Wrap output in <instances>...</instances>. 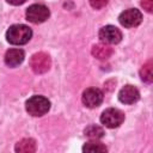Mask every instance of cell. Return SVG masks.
I'll list each match as a JSON object with an SVG mask.
<instances>
[{"label":"cell","mask_w":153,"mask_h":153,"mask_svg":"<svg viewBox=\"0 0 153 153\" xmlns=\"http://www.w3.org/2000/svg\"><path fill=\"white\" fill-rule=\"evenodd\" d=\"M32 36V31L29 26L23 24H16L10 26V29L6 32V39L11 44L22 45L30 41Z\"/></svg>","instance_id":"cell-1"},{"label":"cell","mask_w":153,"mask_h":153,"mask_svg":"<svg viewBox=\"0 0 153 153\" xmlns=\"http://www.w3.org/2000/svg\"><path fill=\"white\" fill-rule=\"evenodd\" d=\"M25 108L29 115L38 117V116H43L49 111L50 102L43 96H33L26 100Z\"/></svg>","instance_id":"cell-2"},{"label":"cell","mask_w":153,"mask_h":153,"mask_svg":"<svg viewBox=\"0 0 153 153\" xmlns=\"http://www.w3.org/2000/svg\"><path fill=\"white\" fill-rule=\"evenodd\" d=\"M124 121V114L115 108H109L103 111L100 116V122L108 128H117Z\"/></svg>","instance_id":"cell-3"},{"label":"cell","mask_w":153,"mask_h":153,"mask_svg":"<svg viewBox=\"0 0 153 153\" xmlns=\"http://www.w3.org/2000/svg\"><path fill=\"white\" fill-rule=\"evenodd\" d=\"M51 60L45 53H36L30 59V67L36 74H43L50 69Z\"/></svg>","instance_id":"cell-4"},{"label":"cell","mask_w":153,"mask_h":153,"mask_svg":"<svg viewBox=\"0 0 153 153\" xmlns=\"http://www.w3.org/2000/svg\"><path fill=\"white\" fill-rule=\"evenodd\" d=\"M49 14L50 12L48 7L41 4H33L29 6V8L26 10V18L29 22L33 24H39V23L45 22L49 18Z\"/></svg>","instance_id":"cell-5"},{"label":"cell","mask_w":153,"mask_h":153,"mask_svg":"<svg viewBox=\"0 0 153 153\" xmlns=\"http://www.w3.org/2000/svg\"><path fill=\"white\" fill-rule=\"evenodd\" d=\"M118 20H120L121 25H123L124 27H134L141 23L142 14L136 8H128L120 14Z\"/></svg>","instance_id":"cell-6"},{"label":"cell","mask_w":153,"mask_h":153,"mask_svg":"<svg viewBox=\"0 0 153 153\" xmlns=\"http://www.w3.org/2000/svg\"><path fill=\"white\" fill-rule=\"evenodd\" d=\"M99 39L105 44H117L122 39V32L112 25H106L99 30Z\"/></svg>","instance_id":"cell-7"},{"label":"cell","mask_w":153,"mask_h":153,"mask_svg":"<svg viewBox=\"0 0 153 153\" xmlns=\"http://www.w3.org/2000/svg\"><path fill=\"white\" fill-rule=\"evenodd\" d=\"M81 100H82L84 105L87 108H97L103 102V92L99 88L90 87L84 91Z\"/></svg>","instance_id":"cell-8"},{"label":"cell","mask_w":153,"mask_h":153,"mask_svg":"<svg viewBox=\"0 0 153 153\" xmlns=\"http://www.w3.org/2000/svg\"><path fill=\"white\" fill-rule=\"evenodd\" d=\"M139 98H140V92L133 85H126L124 87L121 88L118 93V99L123 104H134L139 100Z\"/></svg>","instance_id":"cell-9"},{"label":"cell","mask_w":153,"mask_h":153,"mask_svg":"<svg viewBox=\"0 0 153 153\" xmlns=\"http://www.w3.org/2000/svg\"><path fill=\"white\" fill-rule=\"evenodd\" d=\"M24 51L22 49H10L5 54V63L10 67H17L24 61Z\"/></svg>","instance_id":"cell-10"},{"label":"cell","mask_w":153,"mask_h":153,"mask_svg":"<svg viewBox=\"0 0 153 153\" xmlns=\"http://www.w3.org/2000/svg\"><path fill=\"white\" fill-rule=\"evenodd\" d=\"M92 55L98 60H106L112 55V48L105 43L96 44L92 47Z\"/></svg>","instance_id":"cell-11"},{"label":"cell","mask_w":153,"mask_h":153,"mask_svg":"<svg viewBox=\"0 0 153 153\" xmlns=\"http://www.w3.org/2000/svg\"><path fill=\"white\" fill-rule=\"evenodd\" d=\"M14 149L18 153H32L36 151V142L33 139H23L17 142Z\"/></svg>","instance_id":"cell-12"},{"label":"cell","mask_w":153,"mask_h":153,"mask_svg":"<svg viewBox=\"0 0 153 153\" xmlns=\"http://www.w3.org/2000/svg\"><path fill=\"white\" fill-rule=\"evenodd\" d=\"M140 76L142 79V81L147 82V84H151L152 80H153V62L152 60L147 61L142 68L140 69Z\"/></svg>","instance_id":"cell-13"},{"label":"cell","mask_w":153,"mask_h":153,"mask_svg":"<svg viewBox=\"0 0 153 153\" xmlns=\"http://www.w3.org/2000/svg\"><path fill=\"white\" fill-rule=\"evenodd\" d=\"M84 133H85V135L87 137H90L92 140H98V139H100V137L104 136L103 128L99 127V126H96V124H91V126L86 127L85 130H84Z\"/></svg>","instance_id":"cell-14"},{"label":"cell","mask_w":153,"mask_h":153,"mask_svg":"<svg viewBox=\"0 0 153 153\" xmlns=\"http://www.w3.org/2000/svg\"><path fill=\"white\" fill-rule=\"evenodd\" d=\"M82 151L84 152H91V153H93V152H106L108 148L103 143H100V142L94 140V141L86 142L84 145V147H82Z\"/></svg>","instance_id":"cell-15"},{"label":"cell","mask_w":153,"mask_h":153,"mask_svg":"<svg viewBox=\"0 0 153 153\" xmlns=\"http://www.w3.org/2000/svg\"><path fill=\"white\" fill-rule=\"evenodd\" d=\"M109 0H90V5L96 8V10H100L103 7H105L108 5Z\"/></svg>","instance_id":"cell-16"},{"label":"cell","mask_w":153,"mask_h":153,"mask_svg":"<svg viewBox=\"0 0 153 153\" xmlns=\"http://www.w3.org/2000/svg\"><path fill=\"white\" fill-rule=\"evenodd\" d=\"M141 6L148 13L153 11V0H141Z\"/></svg>","instance_id":"cell-17"},{"label":"cell","mask_w":153,"mask_h":153,"mask_svg":"<svg viewBox=\"0 0 153 153\" xmlns=\"http://www.w3.org/2000/svg\"><path fill=\"white\" fill-rule=\"evenodd\" d=\"M8 4H11V5H22V4H24L26 0H6Z\"/></svg>","instance_id":"cell-18"}]
</instances>
